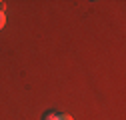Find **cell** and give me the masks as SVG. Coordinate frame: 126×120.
Returning <instances> with one entry per match:
<instances>
[{
	"label": "cell",
	"mask_w": 126,
	"mask_h": 120,
	"mask_svg": "<svg viewBox=\"0 0 126 120\" xmlns=\"http://www.w3.org/2000/svg\"><path fill=\"white\" fill-rule=\"evenodd\" d=\"M6 10V2H0V12H4Z\"/></svg>",
	"instance_id": "cell-4"
},
{
	"label": "cell",
	"mask_w": 126,
	"mask_h": 120,
	"mask_svg": "<svg viewBox=\"0 0 126 120\" xmlns=\"http://www.w3.org/2000/svg\"><path fill=\"white\" fill-rule=\"evenodd\" d=\"M4 26H6V14H4V12H0V30H2Z\"/></svg>",
	"instance_id": "cell-1"
},
{
	"label": "cell",
	"mask_w": 126,
	"mask_h": 120,
	"mask_svg": "<svg viewBox=\"0 0 126 120\" xmlns=\"http://www.w3.org/2000/svg\"><path fill=\"white\" fill-rule=\"evenodd\" d=\"M56 120H74L70 114H56Z\"/></svg>",
	"instance_id": "cell-3"
},
{
	"label": "cell",
	"mask_w": 126,
	"mask_h": 120,
	"mask_svg": "<svg viewBox=\"0 0 126 120\" xmlns=\"http://www.w3.org/2000/svg\"><path fill=\"white\" fill-rule=\"evenodd\" d=\"M42 120H56V112H46Z\"/></svg>",
	"instance_id": "cell-2"
}]
</instances>
